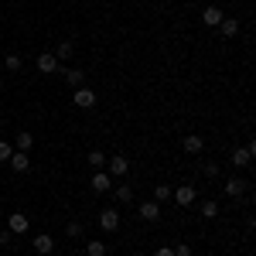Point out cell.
Segmentation results:
<instances>
[{"mask_svg":"<svg viewBox=\"0 0 256 256\" xmlns=\"http://www.w3.org/2000/svg\"><path fill=\"white\" fill-rule=\"evenodd\" d=\"M72 102L79 106V110H92L99 102V96H96V89H89V86H79V89H72Z\"/></svg>","mask_w":256,"mask_h":256,"instance_id":"6da1fadb","label":"cell"},{"mask_svg":"<svg viewBox=\"0 0 256 256\" xmlns=\"http://www.w3.org/2000/svg\"><path fill=\"white\" fill-rule=\"evenodd\" d=\"M126 171H130V158H123V154L106 158V174H110V178H123Z\"/></svg>","mask_w":256,"mask_h":256,"instance_id":"7a4b0ae2","label":"cell"},{"mask_svg":"<svg viewBox=\"0 0 256 256\" xmlns=\"http://www.w3.org/2000/svg\"><path fill=\"white\" fill-rule=\"evenodd\" d=\"M253 154H256V147L246 144V147H236V150L229 154V160H232V168H250V164H253Z\"/></svg>","mask_w":256,"mask_h":256,"instance_id":"3957f363","label":"cell"},{"mask_svg":"<svg viewBox=\"0 0 256 256\" xmlns=\"http://www.w3.org/2000/svg\"><path fill=\"white\" fill-rule=\"evenodd\" d=\"M89 188H92L96 195H106V192H113V178L106 174V171H92V178H89Z\"/></svg>","mask_w":256,"mask_h":256,"instance_id":"277c9868","label":"cell"},{"mask_svg":"<svg viewBox=\"0 0 256 256\" xmlns=\"http://www.w3.org/2000/svg\"><path fill=\"white\" fill-rule=\"evenodd\" d=\"M34 65H38V72H41V76H55V72H58V65H62V62L55 58L52 52H41L38 58H34Z\"/></svg>","mask_w":256,"mask_h":256,"instance_id":"5b68a950","label":"cell"},{"mask_svg":"<svg viewBox=\"0 0 256 256\" xmlns=\"http://www.w3.org/2000/svg\"><path fill=\"white\" fill-rule=\"evenodd\" d=\"M7 229H10L14 236H24V232L31 229V218L24 216V212H10V216H7Z\"/></svg>","mask_w":256,"mask_h":256,"instance_id":"8992f818","label":"cell"},{"mask_svg":"<svg viewBox=\"0 0 256 256\" xmlns=\"http://www.w3.org/2000/svg\"><path fill=\"white\" fill-rule=\"evenodd\" d=\"M171 198H174L181 208H188V205H195L198 192H195V184H181V188H174V192H171Z\"/></svg>","mask_w":256,"mask_h":256,"instance_id":"52a82bcc","label":"cell"},{"mask_svg":"<svg viewBox=\"0 0 256 256\" xmlns=\"http://www.w3.org/2000/svg\"><path fill=\"white\" fill-rule=\"evenodd\" d=\"M99 229H102V232H116L120 229V212L116 208H102V212H99Z\"/></svg>","mask_w":256,"mask_h":256,"instance_id":"ba28073f","label":"cell"},{"mask_svg":"<svg viewBox=\"0 0 256 256\" xmlns=\"http://www.w3.org/2000/svg\"><path fill=\"white\" fill-rule=\"evenodd\" d=\"M31 246H34V253H38V256H52V253H55V239L48 236V232H38V236L31 239Z\"/></svg>","mask_w":256,"mask_h":256,"instance_id":"9c48e42d","label":"cell"},{"mask_svg":"<svg viewBox=\"0 0 256 256\" xmlns=\"http://www.w3.org/2000/svg\"><path fill=\"white\" fill-rule=\"evenodd\" d=\"M246 188H250V181H246V178H229V181H226V184H222V192H226V195L229 198H239V195H246Z\"/></svg>","mask_w":256,"mask_h":256,"instance_id":"30bf717a","label":"cell"},{"mask_svg":"<svg viewBox=\"0 0 256 256\" xmlns=\"http://www.w3.org/2000/svg\"><path fill=\"white\" fill-rule=\"evenodd\" d=\"M181 150L195 158V154H202V150H205V140L198 137V134H188V137H181Z\"/></svg>","mask_w":256,"mask_h":256,"instance_id":"8fae6325","label":"cell"},{"mask_svg":"<svg viewBox=\"0 0 256 256\" xmlns=\"http://www.w3.org/2000/svg\"><path fill=\"white\" fill-rule=\"evenodd\" d=\"M137 216L144 218V222H158L160 218V202H144L137 208Z\"/></svg>","mask_w":256,"mask_h":256,"instance_id":"7c38bea8","label":"cell"},{"mask_svg":"<svg viewBox=\"0 0 256 256\" xmlns=\"http://www.w3.org/2000/svg\"><path fill=\"white\" fill-rule=\"evenodd\" d=\"M222 18H226V14H222V7H216V4H208V7L202 10V20H205L208 28H218V24H222Z\"/></svg>","mask_w":256,"mask_h":256,"instance_id":"4fadbf2b","label":"cell"},{"mask_svg":"<svg viewBox=\"0 0 256 256\" xmlns=\"http://www.w3.org/2000/svg\"><path fill=\"white\" fill-rule=\"evenodd\" d=\"M7 164H10V168H14V171H18V174H24V171H31V158H28V154H24V150H14V154H10V160H7Z\"/></svg>","mask_w":256,"mask_h":256,"instance_id":"5bb4252c","label":"cell"},{"mask_svg":"<svg viewBox=\"0 0 256 256\" xmlns=\"http://www.w3.org/2000/svg\"><path fill=\"white\" fill-rule=\"evenodd\" d=\"M62 76H65V82H68L72 89H79V86H86V72H82V68H65Z\"/></svg>","mask_w":256,"mask_h":256,"instance_id":"9a60e30c","label":"cell"},{"mask_svg":"<svg viewBox=\"0 0 256 256\" xmlns=\"http://www.w3.org/2000/svg\"><path fill=\"white\" fill-rule=\"evenodd\" d=\"M218 31H222V38H236V34H239V20L236 18H222Z\"/></svg>","mask_w":256,"mask_h":256,"instance_id":"2e32d148","label":"cell"},{"mask_svg":"<svg viewBox=\"0 0 256 256\" xmlns=\"http://www.w3.org/2000/svg\"><path fill=\"white\" fill-rule=\"evenodd\" d=\"M106 158H110V154H102V150H89V168H92V171H106Z\"/></svg>","mask_w":256,"mask_h":256,"instance_id":"e0dca14e","label":"cell"},{"mask_svg":"<svg viewBox=\"0 0 256 256\" xmlns=\"http://www.w3.org/2000/svg\"><path fill=\"white\" fill-rule=\"evenodd\" d=\"M72 52H76V44H72V41H58L52 55H55L58 62H65V58H72Z\"/></svg>","mask_w":256,"mask_h":256,"instance_id":"ac0fdd59","label":"cell"},{"mask_svg":"<svg viewBox=\"0 0 256 256\" xmlns=\"http://www.w3.org/2000/svg\"><path fill=\"white\" fill-rule=\"evenodd\" d=\"M113 195H116V202L130 205V202H134V188H130V184H116V188H113Z\"/></svg>","mask_w":256,"mask_h":256,"instance_id":"d6986e66","label":"cell"},{"mask_svg":"<svg viewBox=\"0 0 256 256\" xmlns=\"http://www.w3.org/2000/svg\"><path fill=\"white\" fill-rule=\"evenodd\" d=\"M31 147H34V137H31L28 130H18V147H14V150H24V154H28Z\"/></svg>","mask_w":256,"mask_h":256,"instance_id":"ffe728a7","label":"cell"},{"mask_svg":"<svg viewBox=\"0 0 256 256\" xmlns=\"http://www.w3.org/2000/svg\"><path fill=\"white\" fill-rule=\"evenodd\" d=\"M86 256H106V242L102 239H89L86 242Z\"/></svg>","mask_w":256,"mask_h":256,"instance_id":"44dd1931","label":"cell"},{"mask_svg":"<svg viewBox=\"0 0 256 256\" xmlns=\"http://www.w3.org/2000/svg\"><path fill=\"white\" fill-rule=\"evenodd\" d=\"M198 212H202L205 218H216V216H218V202H216V198H208V202H202V208H198Z\"/></svg>","mask_w":256,"mask_h":256,"instance_id":"7402d4cb","label":"cell"},{"mask_svg":"<svg viewBox=\"0 0 256 256\" xmlns=\"http://www.w3.org/2000/svg\"><path fill=\"white\" fill-rule=\"evenodd\" d=\"M65 236H68V239H82V236H86V229H82V222H76V218H72V222L65 226Z\"/></svg>","mask_w":256,"mask_h":256,"instance_id":"603a6c76","label":"cell"},{"mask_svg":"<svg viewBox=\"0 0 256 256\" xmlns=\"http://www.w3.org/2000/svg\"><path fill=\"white\" fill-rule=\"evenodd\" d=\"M0 62H4V72H20V65H24L20 55H7V58H0Z\"/></svg>","mask_w":256,"mask_h":256,"instance_id":"cb8c5ba5","label":"cell"},{"mask_svg":"<svg viewBox=\"0 0 256 256\" xmlns=\"http://www.w3.org/2000/svg\"><path fill=\"white\" fill-rule=\"evenodd\" d=\"M171 198V184H154V202H168Z\"/></svg>","mask_w":256,"mask_h":256,"instance_id":"d4e9b609","label":"cell"},{"mask_svg":"<svg viewBox=\"0 0 256 256\" xmlns=\"http://www.w3.org/2000/svg\"><path fill=\"white\" fill-rule=\"evenodd\" d=\"M14 154V144H7V140H0V164H7Z\"/></svg>","mask_w":256,"mask_h":256,"instance_id":"484cf974","label":"cell"},{"mask_svg":"<svg viewBox=\"0 0 256 256\" xmlns=\"http://www.w3.org/2000/svg\"><path fill=\"white\" fill-rule=\"evenodd\" d=\"M202 174H205V178H218V164H216V160H208V164L202 168Z\"/></svg>","mask_w":256,"mask_h":256,"instance_id":"4316f807","label":"cell"},{"mask_svg":"<svg viewBox=\"0 0 256 256\" xmlns=\"http://www.w3.org/2000/svg\"><path fill=\"white\" fill-rule=\"evenodd\" d=\"M14 242V232L10 229H0V246H10Z\"/></svg>","mask_w":256,"mask_h":256,"instance_id":"83f0119b","label":"cell"},{"mask_svg":"<svg viewBox=\"0 0 256 256\" xmlns=\"http://www.w3.org/2000/svg\"><path fill=\"white\" fill-rule=\"evenodd\" d=\"M174 256H192V246H188V242H178V246H174Z\"/></svg>","mask_w":256,"mask_h":256,"instance_id":"f1b7e54d","label":"cell"},{"mask_svg":"<svg viewBox=\"0 0 256 256\" xmlns=\"http://www.w3.org/2000/svg\"><path fill=\"white\" fill-rule=\"evenodd\" d=\"M154 256H174V246H158Z\"/></svg>","mask_w":256,"mask_h":256,"instance_id":"f546056e","label":"cell"},{"mask_svg":"<svg viewBox=\"0 0 256 256\" xmlns=\"http://www.w3.org/2000/svg\"><path fill=\"white\" fill-rule=\"evenodd\" d=\"M0 76H4V62H0Z\"/></svg>","mask_w":256,"mask_h":256,"instance_id":"4dcf8cb0","label":"cell"}]
</instances>
